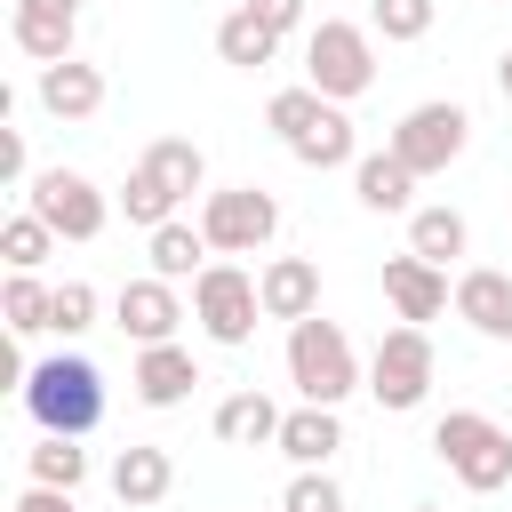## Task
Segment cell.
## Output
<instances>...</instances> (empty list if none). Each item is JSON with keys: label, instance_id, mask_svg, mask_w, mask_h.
<instances>
[{"label": "cell", "instance_id": "obj_12", "mask_svg": "<svg viewBox=\"0 0 512 512\" xmlns=\"http://www.w3.org/2000/svg\"><path fill=\"white\" fill-rule=\"evenodd\" d=\"M8 40H16L32 64H64L72 40H80V0H16Z\"/></svg>", "mask_w": 512, "mask_h": 512}, {"label": "cell", "instance_id": "obj_18", "mask_svg": "<svg viewBox=\"0 0 512 512\" xmlns=\"http://www.w3.org/2000/svg\"><path fill=\"white\" fill-rule=\"evenodd\" d=\"M168 488H176V464H168V448H152V440H128V448L112 456V496H120L128 512H152V504H168Z\"/></svg>", "mask_w": 512, "mask_h": 512}, {"label": "cell", "instance_id": "obj_24", "mask_svg": "<svg viewBox=\"0 0 512 512\" xmlns=\"http://www.w3.org/2000/svg\"><path fill=\"white\" fill-rule=\"evenodd\" d=\"M136 168H152V176H160V184H168L176 200H192V192H208V152H200L192 136H152Z\"/></svg>", "mask_w": 512, "mask_h": 512}, {"label": "cell", "instance_id": "obj_3", "mask_svg": "<svg viewBox=\"0 0 512 512\" xmlns=\"http://www.w3.org/2000/svg\"><path fill=\"white\" fill-rule=\"evenodd\" d=\"M304 80L328 96V104H360L376 88V32L352 24V16H320L304 32Z\"/></svg>", "mask_w": 512, "mask_h": 512}, {"label": "cell", "instance_id": "obj_17", "mask_svg": "<svg viewBox=\"0 0 512 512\" xmlns=\"http://www.w3.org/2000/svg\"><path fill=\"white\" fill-rule=\"evenodd\" d=\"M384 296H392V312H400V320H416V328H424V320H440V312L456 304L448 272H440V264H424V256H392V264H384Z\"/></svg>", "mask_w": 512, "mask_h": 512}, {"label": "cell", "instance_id": "obj_8", "mask_svg": "<svg viewBox=\"0 0 512 512\" xmlns=\"http://www.w3.org/2000/svg\"><path fill=\"white\" fill-rule=\"evenodd\" d=\"M24 208H32L56 240H96V232L112 224L104 184H96V176H80V168H40V176L24 184Z\"/></svg>", "mask_w": 512, "mask_h": 512}, {"label": "cell", "instance_id": "obj_19", "mask_svg": "<svg viewBox=\"0 0 512 512\" xmlns=\"http://www.w3.org/2000/svg\"><path fill=\"white\" fill-rule=\"evenodd\" d=\"M296 472H312V464H328L336 448H344V416L336 408H320V400H304V408H288L280 416V440H272Z\"/></svg>", "mask_w": 512, "mask_h": 512}, {"label": "cell", "instance_id": "obj_26", "mask_svg": "<svg viewBox=\"0 0 512 512\" xmlns=\"http://www.w3.org/2000/svg\"><path fill=\"white\" fill-rule=\"evenodd\" d=\"M0 320H8V336H40V328L56 320V288H48L40 272H8V288H0Z\"/></svg>", "mask_w": 512, "mask_h": 512}, {"label": "cell", "instance_id": "obj_11", "mask_svg": "<svg viewBox=\"0 0 512 512\" xmlns=\"http://www.w3.org/2000/svg\"><path fill=\"white\" fill-rule=\"evenodd\" d=\"M192 384H208V376H200V360H192V344H136L128 392H136L144 408H184V400H192Z\"/></svg>", "mask_w": 512, "mask_h": 512}, {"label": "cell", "instance_id": "obj_23", "mask_svg": "<svg viewBox=\"0 0 512 512\" xmlns=\"http://www.w3.org/2000/svg\"><path fill=\"white\" fill-rule=\"evenodd\" d=\"M216 56H224L232 72H264V64L280 56V32H272L256 8H232V16L216 24Z\"/></svg>", "mask_w": 512, "mask_h": 512}, {"label": "cell", "instance_id": "obj_6", "mask_svg": "<svg viewBox=\"0 0 512 512\" xmlns=\"http://www.w3.org/2000/svg\"><path fill=\"white\" fill-rule=\"evenodd\" d=\"M432 376H440V352H432V336H424L416 320H400V328L376 336V352H368V392H376V408H392V416L424 408V400H432Z\"/></svg>", "mask_w": 512, "mask_h": 512}, {"label": "cell", "instance_id": "obj_29", "mask_svg": "<svg viewBox=\"0 0 512 512\" xmlns=\"http://www.w3.org/2000/svg\"><path fill=\"white\" fill-rule=\"evenodd\" d=\"M0 256H8V272H40V264L56 256V232H48L32 208H16V216L0 224Z\"/></svg>", "mask_w": 512, "mask_h": 512}, {"label": "cell", "instance_id": "obj_34", "mask_svg": "<svg viewBox=\"0 0 512 512\" xmlns=\"http://www.w3.org/2000/svg\"><path fill=\"white\" fill-rule=\"evenodd\" d=\"M0 168H8V184L24 192L40 168H32V144H24V128H0Z\"/></svg>", "mask_w": 512, "mask_h": 512}, {"label": "cell", "instance_id": "obj_7", "mask_svg": "<svg viewBox=\"0 0 512 512\" xmlns=\"http://www.w3.org/2000/svg\"><path fill=\"white\" fill-rule=\"evenodd\" d=\"M464 144H472V112H464L456 96L408 104V112H400V128H392V152H400L416 176H448V168L464 160Z\"/></svg>", "mask_w": 512, "mask_h": 512}, {"label": "cell", "instance_id": "obj_35", "mask_svg": "<svg viewBox=\"0 0 512 512\" xmlns=\"http://www.w3.org/2000/svg\"><path fill=\"white\" fill-rule=\"evenodd\" d=\"M240 8H256V16H264V24L280 32V40H288V32L304 24V0H240Z\"/></svg>", "mask_w": 512, "mask_h": 512}, {"label": "cell", "instance_id": "obj_22", "mask_svg": "<svg viewBox=\"0 0 512 512\" xmlns=\"http://www.w3.org/2000/svg\"><path fill=\"white\" fill-rule=\"evenodd\" d=\"M144 256H152V272H160V280H176V288H184V280H200V272H208V256H216V248H208V232H200V224L168 216L160 232H144Z\"/></svg>", "mask_w": 512, "mask_h": 512}, {"label": "cell", "instance_id": "obj_2", "mask_svg": "<svg viewBox=\"0 0 512 512\" xmlns=\"http://www.w3.org/2000/svg\"><path fill=\"white\" fill-rule=\"evenodd\" d=\"M288 384H296L304 400H320V408H344V400L368 384V368H360L352 336L312 312V320H288Z\"/></svg>", "mask_w": 512, "mask_h": 512}, {"label": "cell", "instance_id": "obj_4", "mask_svg": "<svg viewBox=\"0 0 512 512\" xmlns=\"http://www.w3.org/2000/svg\"><path fill=\"white\" fill-rule=\"evenodd\" d=\"M432 448H440V464L456 472V488H472V496H496V488L512 480V432H504L496 416H480V408H448V416L432 424Z\"/></svg>", "mask_w": 512, "mask_h": 512}, {"label": "cell", "instance_id": "obj_14", "mask_svg": "<svg viewBox=\"0 0 512 512\" xmlns=\"http://www.w3.org/2000/svg\"><path fill=\"white\" fill-rule=\"evenodd\" d=\"M456 320L488 344H512V272H496V264L456 272Z\"/></svg>", "mask_w": 512, "mask_h": 512}, {"label": "cell", "instance_id": "obj_36", "mask_svg": "<svg viewBox=\"0 0 512 512\" xmlns=\"http://www.w3.org/2000/svg\"><path fill=\"white\" fill-rule=\"evenodd\" d=\"M8 512H72V488H40V480H32V488H24Z\"/></svg>", "mask_w": 512, "mask_h": 512}, {"label": "cell", "instance_id": "obj_16", "mask_svg": "<svg viewBox=\"0 0 512 512\" xmlns=\"http://www.w3.org/2000/svg\"><path fill=\"white\" fill-rule=\"evenodd\" d=\"M256 296H264V320H312L320 312V264L312 256H264Z\"/></svg>", "mask_w": 512, "mask_h": 512}, {"label": "cell", "instance_id": "obj_20", "mask_svg": "<svg viewBox=\"0 0 512 512\" xmlns=\"http://www.w3.org/2000/svg\"><path fill=\"white\" fill-rule=\"evenodd\" d=\"M408 256H424V264H456V256H472V224H464V208H448V200H424V208H408Z\"/></svg>", "mask_w": 512, "mask_h": 512}, {"label": "cell", "instance_id": "obj_13", "mask_svg": "<svg viewBox=\"0 0 512 512\" xmlns=\"http://www.w3.org/2000/svg\"><path fill=\"white\" fill-rule=\"evenodd\" d=\"M32 96H40V112H48V120H96V112H104V64H88V56L40 64Z\"/></svg>", "mask_w": 512, "mask_h": 512}, {"label": "cell", "instance_id": "obj_27", "mask_svg": "<svg viewBox=\"0 0 512 512\" xmlns=\"http://www.w3.org/2000/svg\"><path fill=\"white\" fill-rule=\"evenodd\" d=\"M24 472H32L40 488H80V480H88V448H80L72 432H40V440L24 448Z\"/></svg>", "mask_w": 512, "mask_h": 512}, {"label": "cell", "instance_id": "obj_30", "mask_svg": "<svg viewBox=\"0 0 512 512\" xmlns=\"http://www.w3.org/2000/svg\"><path fill=\"white\" fill-rule=\"evenodd\" d=\"M320 112H328V96H320L312 80H296V88H280V96L264 104V128H272L280 144H296V136H304V128L320 120Z\"/></svg>", "mask_w": 512, "mask_h": 512}, {"label": "cell", "instance_id": "obj_1", "mask_svg": "<svg viewBox=\"0 0 512 512\" xmlns=\"http://www.w3.org/2000/svg\"><path fill=\"white\" fill-rule=\"evenodd\" d=\"M24 416L40 424V432H72V440H88L96 424H104V368L88 360V352H48V360H32V376H24Z\"/></svg>", "mask_w": 512, "mask_h": 512}, {"label": "cell", "instance_id": "obj_33", "mask_svg": "<svg viewBox=\"0 0 512 512\" xmlns=\"http://www.w3.org/2000/svg\"><path fill=\"white\" fill-rule=\"evenodd\" d=\"M280 512H344V488L328 480V464H312V472H296L280 488Z\"/></svg>", "mask_w": 512, "mask_h": 512}, {"label": "cell", "instance_id": "obj_5", "mask_svg": "<svg viewBox=\"0 0 512 512\" xmlns=\"http://www.w3.org/2000/svg\"><path fill=\"white\" fill-rule=\"evenodd\" d=\"M192 320H200V336H208V344L240 352V344L256 336V320H264L256 272H248V264H232V256H208V272L192 280Z\"/></svg>", "mask_w": 512, "mask_h": 512}, {"label": "cell", "instance_id": "obj_31", "mask_svg": "<svg viewBox=\"0 0 512 512\" xmlns=\"http://www.w3.org/2000/svg\"><path fill=\"white\" fill-rule=\"evenodd\" d=\"M440 16V0H368V32L376 40H424Z\"/></svg>", "mask_w": 512, "mask_h": 512}, {"label": "cell", "instance_id": "obj_21", "mask_svg": "<svg viewBox=\"0 0 512 512\" xmlns=\"http://www.w3.org/2000/svg\"><path fill=\"white\" fill-rule=\"evenodd\" d=\"M280 416L288 408H272V392H256V384L248 392H224L216 400V440L224 448H272L280 440Z\"/></svg>", "mask_w": 512, "mask_h": 512}, {"label": "cell", "instance_id": "obj_25", "mask_svg": "<svg viewBox=\"0 0 512 512\" xmlns=\"http://www.w3.org/2000/svg\"><path fill=\"white\" fill-rule=\"evenodd\" d=\"M288 152H296L304 168H320V176H328V168H352V160H360V144H352V112H344V104H328V112H320Z\"/></svg>", "mask_w": 512, "mask_h": 512}, {"label": "cell", "instance_id": "obj_15", "mask_svg": "<svg viewBox=\"0 0 512 512\" xmlns=\"http://www.w3.org/2000/svg\"><path fill=\"white\" fill-rule=\"evenodd\" d=\"M416 184H424V176H416V168H408L392 144L352 160V200H360L368 216H408V208H416Z\"/></svg>", "mask_w": 512, "mask_h": 512}, {"label": "cell", "instance_id": "obj_10", "mask_svg": "<svg viewBox=\"0 0 512 512\" xmlns=\"http://www.w3.org/2000/svg\"><path fill=\"white\" fill-rule=\"evenodd\" d=\"M112 328H120L128 344H176V328H184V296H176V280H160V272L120 280V296H112Z\"/></svg>", "mask_w": 512, "mask_h": 512}, {"label": "cell", "instance_id": "obj_9", "mask_svg": "<svg viewBox=\"0 0 512 512\" xmlns=\"http://www.w3.org/2000/svg\"><path fill=\"white\" fill-rule=\"evenodd\" d=\"M200 232H208L216 256H256V248H272V232H280V200H272L264 184L200 192Z\"/></svg>", "mask_w": 512, "mask_h": 512}, {"label": "cell", "instance_id": "obj_32", "mask_svg": "<svg viewBox=\"0 0 512 512\" xmlns=\"http://www.w3.org/2000/svg\"><path fill=\"white\" fill-rule=\"evenodd\" d=\"M96 312H104V296H96L88 280H56V320H48L56 336H88V328H96Z\"/></svg>", "mask_w": 512, "mask_h": 512}, {"label": "cell", "instance_id": "obj_28", "mask_svg": "<svg viewBox=\"0 0 512 512\" xmlns=\"http://www.w3.org/2000/svg\"><path fill=\"white\" fill-rule=\"evenodd\" d=\"M176 208H184V200H176V192H168L152 168H128V184H120V216H128L136 232H160Z\"/></svg>", "mask_w": 512, "mask_h": 512}, {"label": "cell", "instance_id": "obj_37", "mask_svg": "<svg viewBox=\"0 0 512 512\" xmlns=\"http://www.w3.org/2000/svg\"><path fill=\"white\" fill-rule=\"evenodd\" d=\"M496 96H504V104H512V48H504V56H496Z\"/></svg>", "mask_w": 512, "mask_h": 512}]
</instances>
